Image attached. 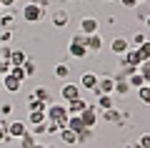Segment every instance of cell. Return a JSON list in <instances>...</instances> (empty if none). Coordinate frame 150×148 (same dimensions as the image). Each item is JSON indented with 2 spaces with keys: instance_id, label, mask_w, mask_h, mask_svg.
I'll return each instance as SVG.
<instances>
[{
  "instance_id": "cell-1",
  "label": "cell",
  "mask_w": 150,
  "mask_h": 148,
  "mask_svg": "<svg viewBox=\"0 0 150 148\" xmlns=\"http://www.w3.org/2000/svg\"><path fill=\"white\" fill-rule=\"evenodd\" d=\"M18 15L23 18V23H28V25H35V23H40L45 15H48V8H43L38 0H33V3H25V5H23V10L18 13Z\"/></svg>"
},
{
  "instance_id": "cell-2",
  "label": "cell",
  "mask_w": 150,
  "mask_h": 148,
  "mask_svg": "<svg viewBox=\"0 0 150 148\" xmlns=\"http://www.w3.org/2000/svg\"><path fill=\"white\" fill-rule=\"evenodd\" d=\"M45 118L53 123H58L60 128H68V108H65V103H50L48 108H45Z\"/></svg>"
},
{
  "instance_id": "cell-3",
  "label": "cell",
  "mask_w": 150,
  "mask_h": 148,
  "mask_svg": "<svg viewBox=\"0 0 150 148\" xmlns=\"http://www.w3.org/2000/svg\"><path fill=\"white\" fill-rule=\"evenodd\" d=\"M50 23H53L55 30H63V28L70 25V13L65 10V8H55V10L50 13Z\"/></svg>"
},
{
  "instance_id": "cell-4",
  "label": "cell",
  "mask_w": 150,
  "mask_h": 148,
  "mask_svg": "<svg viewBox=\"0 0 150 148\" xmlns=\"http://www.w3.org/2000/svg\"><path fill=\"white\" fill-rule=\"evenodd\" d=\"M118 60H120V68H133V70H138L140 63H143V58L138 55V50H135V48H130L128 53H123Z\"/></svg>"
},
{
  "instance_id": "cell-5",
  "label": "cell",
  "mask_w": 150,
  "mask_h": 148,
  "mask_svg": "<svg viewBox=\"0 0 150 148\" xmlns=\"http://www.w3.org/2000/svg\"><path fill=\"white\" fill-rule=\"evenodd\" d=\"M78 30L83 33V35H93V33H100V20L93 15H85L80 18V25H78Z\"/></svg>"
},
{
  "instance_id": "cell-6",
  "label": "cell",
  "mask_w": 150,
  "mask_h": 148,
  "mask_svg": "<svg viewBox=\"0 0 150 148\" xmlns=\"http://www.w3.org/2000/svg\"><path fill=\"white\" fill-rule=\"evenodd\" d=\"M83 90L78 83H63V88H60V98H63V103H70L75 101V98H80Z\"/></svg>"
},
{
  "instance_id": "cell-7",
  "label": "cell",
  "mask_w": 150,
  "mask_h": 148,
  "mask_svg": "<svg viewBox=\"0 0 150 148\" xmlns=\"http://www.w3.org/2000/svg\"><path fill=\"white\" fill-rule=\"evenodd\" d=\"M25 133H28V123H23V121H8V138H10V141H20Z\"/></svg>"
},
{
  "instance_id": "cell-8",
  "label": "cell",
  "mask_w": 150,
  "mask_h": 148,
  "mask_svg": "<svg viewBox=\"0 0 150 148\" xmlns=\"http://www.w3.org/2000/svg\"><path fill=\"white\" fill-rule=\"evenodd\" d=\"M112 90H115V80H112V75H103V78L98 80V85H95L93 93H95V95H112Z\"/></svg>"
},
{
  "instance_id": "cell-9",
  "label": "cell",
  "mask_w": 150,
  "mask_h": 148,
  "mask_svg": "<svg viewBox=\"0 0 150 148\" xmlns=\"http://www.w3.org/2000/svg\"><path fill=\"white\" fill-rule=\"evenodd\" d=\"M128 50H130V40H128V38L118 35V38H112V40H110V53L112 55H118V58H120V55L128 53Z\"/></svg>"
},
{
  "instance_id": "cell-10",
  "label": "cell",
  "mask_w": 150,
  "mask_h": 148,
  "mask_svg": "<svg viewBox=\"0 0 150 148\" xmlns=\"http://www.w3.org/2000/svg\"><path fill=\"white\" fill-rule=\"evenodd\" d=\"M98 80H100V75L98 73H93V70H85V73L80 75V90H95V85H98Z\"/></svg>"
},
{
  "instance_id": "cell-11",
  "label": "cell",
  "mask_w": 150,
  "mask_h": 148,
  "mask_svg": "<svg viewBox=\"0 0 150 148\" xmlns=\"http://www.w3.org/2000/svg\"><path fill=\"white\" fill-rule=\"evenodd\" d=\"M103 43H105V38H103L100 33L85 35V48H88V53H100V50H103Z\"/></svg>"
},
{
  "instance_id": "cell-12",
  "label": "cell",
  "mask_w": 150,
  "mask_h": 148,
  "mask_svg": "<svg viewBox=\"0 0 150 148\" xmlns=\"http://www.w3.org/2000/svg\"><path fill=\"white\" fill-rule=\"evenodd\" d=\"M68 55L70 58H75V60H83V58H88V48H85V43H73L70 40L68 43Z\"/></svg>"
},
{
  "instance_id": "cell-13",
  "label": "cell",
  "mask_w": 150,
  "mask_h": 148,
  "mask_svg": "<svg viewBox=\"0 0 150 148\" xmlns=\"http://www.w3.org/2000/svg\"><path fill=\"white\" fill-rule=\"evenodd\" d=\"M80 121H83V126H85V128H95V123H98V108L93 106V103L80 113Z\"/></svg>"
},
{
  "instance_id": "cell-14",
  "label": "cell",
  "mask_w": 150,
  "mask_h": 148,
  "mask_svg": "<svg viewBox=\"0 0 150 148\" xmlns=\"http://www.w3.org/2000/svg\"><path fill=\"white\" fill-rule=\"evenodd\" d=\"M18 13L15 10H0V30H13V25H15L18 20Z\"/></svg>"
},
{
  "instance_id": "cell-15",
  "label": "cell",
  "mask_w": 150,
  "mask_h": 148,
  "mask_svg": "<svg viewBox=\"0 0 150 148\" xmlns=\"http://www.w3.org/2000/svg\"><path fill=\"white\" fill-rule=\"evenodd\" d=\"M90 106V103L85 101V98H75V101H70V103H65V108H68V116H80L83 111H85V108Z\"/></svg>"
},
{
  "instance_id": "cell-16",
  "label": "cell",
  "mask_w": 150,
  "mask_h": 148,
  "mask_svg": "<svg viewBox=\"0 0 150 148\" xmlns=\"http://www.w3.org/2000/svg\"><path fill=\"white\" fill-rule=\"evenodd\" d=\"M98 116H103V121H105V123H115V126H123V113H120L118 108L103 111V113H98Z\"/></svg>"
},
{
  "instance_id": "cell-17",
  "label": "cell",
  "mask_w": 150,
  "mask_h": 148,
  "mask_svg": "<svg viewBox=\"0 0 150 148\" xmlns=\"http://www.w3.org/2000/svg\"><path fill=\"white\" fill-rule=\"evenodd\" d=\"M3 88L8 90V93H20V88H23V83L18 78H13L10 73L8 75H3Z\"/></svg>"
},
{
  "instance_id": "cell-18",
  "label": "cell",
  "mask_w": 150,
  "mask_h": 148,
  "mask_svg": "<svg viewBox=\"0 0 150 148\" xmlns=\"http://www.w3.org/2000/svg\"><path fill=\"white\" fill-rule=\"evenodd\" d=\"M28 58H30V55H28L23 48H13V50H10V58H8V63H10V65H23Z\"/></svg>"
},
{
  "instance_id": "cell-19",
  "label": "cell",
  "mask_w": 150,
  "mask_h": 148,
  "mask_svg": "<svg viewBox=\"0 0 150 148\" xmlns=\"http://www.w3.org/2000/svg\"><path fill=\"white\" fill-rule=\"evenodd\" d=\"M30 95H33V98H38V101H43L45 106H50V103H53V95H50V90L45 88V85H38Z\"/></svg>"
},
{
  "instance_id": "cell-20",
  "label": "cell",
  "mask_w": 150,
  "mask_h": 148,
  "mask_svg": "<svg viewBox=\"0 0 150 148\" xmlns=\"http://www.w3.org/2000/svg\"><path fill=\"white\" fill-rule=\"evenodd\" d=\"M95 108H98V113L115 108V103H112V95H98V103H95Z\"/></svg>"
},
{
  "instance_id": "cell-21",
  "label": "cell",
  "mask_w": 150,
  "mask_h": 148,
  "mask_svg": "<svg viewBox=\"0 0 150 148\" xmlns=\"http://www.w3.org/2000/svg\"><path fill=\"white\" fill-rule=\"evenodd\" d=\"M60 138H63V143L65 146H75L78 143V133H73L70 128H60V133H58Z\"/></svg>"
},
{
  "instance_id": "cell-22",
  "label": "cell",
  "mask_w": 150,
  "mask_h": 148,
  "mask_svg": "<svg viewBox=\"0 0 150 148\" xmlns=\"http://www.w3.org/2000/svg\"><path fill=\"white\" fill-rule=\"evenodd\" d=\"M53 73H55V78H58V80H68L70 78V65L68 63H58L53 68Z\"/></svg>"
},
{
  "instance_id": "cell-23",
  "label": "cell",
  "mask_w": 150,
  "mask_h": 148,
  "mask_svg": "<svg viewBox=\"0 0 150 148\" xmlns=\"http://www.w3.org/2000/svg\"><path fill=\"white\" fill-rule=\"evenodd\" d=\"M45 111H30L28 113V126H38V123H45Z\"/></svg>"
},
{
  "instance_id": "cell-24",
  "label": "cell",
  "mask_w": 150,
  "mask_h": 148,
  "mask_svg": "<svg viewBox=\"0 0 150 148\" xmlns=\"http://www.w3.org/2000/svg\"><path fill=\"white\" fill-rule=\"evenodd\" d=\"M128 83H130V88H135V90H138V88H143V85H148V83H145V80H143V75L138 73V70L128 75Z\"/></svg>"
},
{
  "instance_id": "cell-25",
  "label": "cell",
  "mask_w": 150,
  "mask_h": 148,
  "mask_svg": "<svg viewBox=\"0 0 150 148\" xmlns=\"http://www.w3.org/2000/svg\"><path fill=\"white\" fill-rule=\"evenodd\" d=\"M68 128H70V131H73V133H80V131H83V128H85V126H83L80 116H70V118H68Z\"/></svg>"
},
{
  "instance_id": "cell-26",
  "label": "cell",
  "mask_w": 150,
  "mask_h": 148,
  "mask_svg": "<svg viewBox=\"0 0 150 148\" xmlns=\"http://www.w3.org/2000/svg\"><path fill=\"white\" fill-rule=\"evenodd\" d=\"M45 108H48V106H45L43 101H38V98L28 95V113H30V111H45Z\"/></svg>"
},
{
  "instance_id": "cell-27",
  "label": "cell",
  "mask_w": 150,
  "mask_h": 148,
  "mask_svg": "<svg viewBox=\"0 0 150 148\" xmlns=\"http://www.w3.org/2000/svg\"><path fill=\"white\" fill-rule=\"evenodd\" d=\"M130 90H133V88H130L128 80H115V90H112V93H118V95H128Z\"/></svg>"
},
{
  "instance_id": "cell-28",
  "label": "cell",
  "mask_w": 150,
  "mask_h": 148,
  "mask_svg": "<svg viewBox=\"0 0 150 148\" xmlns=\"http://www.w3.org/2000/svg\"><path fill=\"white\" fill-rule=\"evenodd\" d=\"M138 98L143 106H150V85H143V88H138Z\"/></svg>"
},
{
  "instance_id": "cell-29",
  "label": "cell",
  "mask_w": 150,
  "mask_h": 148,
  "mask_svg": "<svg viewBox=\"0 0 150 148\" xmlns=\"http://www.w3.org/2000/svg\"><path fill=\"white\" fill-rule=\"evenodd\" d=\"M10 75H13V78H18L20 83H25V80H28V75H25V70H23V65H13V68H10Z\"/></svg>"
},
{
  "instance_id": "cell-30",
  "label": "cell",
  "mask_w": 150,
  "mask_h": 148,
  "mask_svg": "<svg viewBox=\"0 0 150 148\" xmlns=\"http://www.w3.org/2000/svg\"><path fill=\"white\" fill-rule=\"evenodd\" d=\"M135 50H138V55L143 58V63H145V60H150V40H145L143 45H140V48H135Z\"/></svg>"
},
{
  "instance_id": "cell-31",
  "label": "cell",
  "mask_w": 150,
  "mask_h": 148,
  "mask_svg": "<svg viewBox=\"0 0 150 148\" xmlns=\"http://www.w3.org/2000/svg\"><path fill=\"white\" fill-rule=\"evenodd\" d=\"M35 143H38V138H35V136H33V133H30V131H28V133H25V136H23V138H20V146H23V148H33V146H35Z\"/></svg>"
},
{
  "instance_id": "cell-32",
  "label": "cell",
  "mask_w": 150,
  "mask_h": 148,
  "mask_svg": "<svg viewBox=\"0 0 150 148\" xmlns=\"http://www.w3.org/2000/svg\"><path fill=\"white\" fill-rule=\"evenodd\" d=\"M145 40H148V35H145V33H135V35L130 38V48H140Z\"/></svg>"
},
{
  "instance_id": "cell-33",
  "label": "cell",
  "mask_w": 150,
  "mask_h": 148,
  "mask_svg": "<svg viewBox=\"0 0 150 148\" xmlns=\"http://www.w3.org/2000/svg\"><path fill=\"white\" fill-rule=\"evenodd\" d=\"M23 70H25V75H28V78H30V75H35V70H38L35 60H33V58H28L25 63H23Z\"/></svg>"
},
{
  "instance_id": "cell-34",
  "label": "cell",
  "mask_w": 150,
  "mask_h": 148,
  "mask_svg": "<svg viewBox=\"0 0 150 148\" xmlns=\"http://www.w3.org/2000/svg\"><path fill=\"white\" fill-rule=\"evenodd\" d=\"M138 73L143 75V80H145V83H150V60H145V63H140Z\"/></svg>"
},
{
  "instance_id": "cell-35",
  "label": "cell",
  "mask_w": 150,
  "mask_h": 148,
  "mask_svg": "<svg viewBox=\"0 0 150 148\" xmlns=\"http://www.w3.org/2000/svg\"><path fill=\"white\" fill-rule=\"evenodd\" d=\"M60 133V126L53 121H45V136H58Z\"/></svg>"
},
{
  "instance_id": "cell-36",
  "label": "cell",
  "mask_w": 150,
  "mask_h": 148,
  "mask_svg": "<svg viewBox=\"0 0 150 148\" xmlns=\"http://www.w3.org/2000/svg\"><path fill=\"white\" fill-rule=\"evenodd\" d=\"M88 141H93V128H83L78 133V143H88Z\"/></svg>"
},
{
  "instance_id": "cell-37",
  "label": "cell",
  "mask_w": 150,
  "mask_h": 148,
  "mask_svg": "<svg viewBox=\"0 0 150 148\" xmlns=\"http://www.w3.org/2000/svg\"><path fill=\"white\" fill-rule=\"evenodd\" d=\"M135 143H138L140 148H150V133H143V136H140Z\"/></svg>"
},
{
  "instance_id": "cell-38",
  "label": "cell",
  "mask_w": 150,
  "mask_h": 148,
  "mask_svg": "<svg viewBox=\"0 0 150 148\" xmlns=\"http://www.w3.org/2000/svg\"><path fill=\"white\" fill-rule=\"evenodd\" d=\"M5 138H8V121L3 118L0 121V143H5Z\"/></svg>"
},
{
  "instance_id": "cell-39",
  "label": "cell",
  "mask_w": 150,
  "mask_h": 148,
  "mask_svg": "<svg viewBox=\"0 0 150 148\" xmlns=\"http://www.w3.org/2000/svg\"><path fill=\"white\" fill-rule=\"evenodd\" d=\"M10 40H13V30H0V43L3 45H8Z\"/></svg>"
},
{
  "instance_id": "cell-40",
  "label": "cell",
  "mask_w": 150,
  "mask_h": 148,
  "mask_svg": "<svg viewBox=\"0 0 150 148\" xmlns=\"http://www.w3.org/2000/svg\"><path fill=\"white\" fill-rule=\"evenodd\" d=\"M13 113V103H3V106H0V116L3 118H8Z\"/></svg>"
},
{
  "instance_id": "cell-41",
  "label": "cell",
  "mask_w": 150,
  "mask_h": 148,
  "mask_svg": "<svg viewBox=\"0 0 150 148\" xmlns=\"http://www.w3.org/2000/svg\"><path fill=\"white\" fill-rule=\"evenodd\" d=\"M30 133H33L35 138H38V136H45V123H38V126H33Z\"/></svg>"
},
{
  "instance_id": "cell-42",
  "label": "cell",
  "mask_w": 150,
  "mask_h": 148,
  "mask_svg": "<svg viewBox=\"0 0 150 148\" xmlns=\"http://www.w3.org/2000/svg\"><path fill=\"white\" fill-rule=\"evenodd\" d=\"M118 3L123 8H128V10H135V8H138V0H118Z\"/></svg>"
},
{
  "instance_id": "cell-43",
  "label": "cell",
  "mask_w": 150,
  "mask_h": 148,
  "mask_svg": "<svg viewBox=\"0 0 150 148\" xmlns=\"http://www.w3.org/2000/svg\"><path fill=\"white\" fill-rule=\"evenodd\" d=\"M10 68H13V65L8 63V60H0V78H3V75H8V73H10Z\"/></svg>"
},
{
  "instance_id": "cell-44",
  "label": "cell",
  "mask_w": 150,
  "mask_h": 148,
  "mask_svg": "<svg viewBox=\"0 0 150 148\" xmlns=\"http://www.w3.org/2000/svg\"><path fill=\"white\" fill-rule=\"evenodd\" d=\"M10 50H13L10 45H3V48H0V60H8V58H10Z\"/></svg>"
},
{
  "instance_id": "cell-45",
  "label": "cell",
  "mask_w": 150,
  "mask_h": 148,
  "mask_svg": "<svg viewBox=\"0 0 150 148\" xmlns=\"http://www.w3.org/2000/svg\"><path fill=\"white\" fill-rule=\"evenodd\" d=\"M15 3H18V0H0L3 10H13V8H15Z\"/></svg>"
},
{
  "instance_id": "cell-46",
  "label": "cell",
  "mask_w": 150,
  "mask_h": 148,
  "mask_svg": "<svg viewBox=\"0 0 150 148\" xmlns=\"http://www.w3.org/2000/svg\"><path fill=\"white\" fill-rule=\"evenodd\" d=\"M105 23H108V25H118V18H115V15H108Z\"/></svg>"
},
{
  "instance_id": "cell-47",
  "label": "cell",
  "mask_w": 150,
  "mask_h": 148,
  "mask_svg": "<svg viewBox=\"0 0 150 148\" xmlns=\"http://www.w3.org/2000/svg\"><path fill=\"white\" fill-rule=\"evenodd\" d=\"M143 23H145V28H148V30H150V13H148V15H145V20H143Z\"/></svg>"
},
{
  "instance_id": "cell-48",
  "label": "cell",
  "mask_w": 150,
  "mask_h": 148,
  "mask_svg": "<svg viewBox=\"0 0 150 148\" xmlns=\"http://www.w3.org/2000/svg\"><path fill=\"white\" fill-rule=\"evenodd\" d=\"M33 148H48V146H43V143H35V146H33Z\"/></svg>"
},
{
  "instance_id": "cell-49",
  "label": "cell",
  "mask_w": 150,
  "mask_h": 148,
  "mask_svg": "<svg viewBox=\"0 0 150 148\" xmlns=\"http://www.w3.org/2000/svg\"><path fill=\"white\" fill-rule=\"evenodd\" d=\"M128 148H140V146H138V143H130V146H128Z\"/></svg>"
},
{
  "instance_id": "cell-50",
  "label": "cell",
  "mask_w": 150,
  "mask_h": 148,
  "mask_svg": "<svg viewBox=\"0 0 150 148\" xmlns=\"http://www.w3.org/2000/svg\"><path fill=\"white\" fill-rule=\"evenodd\" d=\"M100 3H118V0H100Z\"/></svg>"
},
{
  "instance_id": "cell-51",
  "label": "cell",
  "mask_w": 150,
  "mask_h": 148,
  "mask_svg": "<svg viewBox=\"0 0 150 148\" xmlns=\"http://www.w3.org/2000/svg\"><path fill=\"white\" fill-rule=\"evenodd\" d=\"M140 3H150V0H138V5H140Z\"/></svg>"
},
{
  "instance_id": "cell-52",
  "label": "cell",
  "mask_w": 150,
  "mask_h": 148,
  "mask_svg": "<svg viewBox=\"0 0 150 148\" xmlns=\"http://www.w3.org/2000/svg\"><path fill=\"white\" fill-rule=\"evenodd\" d=\"M0 88H3V78H0Z\"/></svg>"
},
{
  "instance_id": "cell-53",
  "label": "cell",
  "mask_w": 150,
  "mask_h": 148,
  "mask_svg": "<svg viewBox=\"0 0 150 148\" xmlns=\"http://www.w3.org/2000/svg\"><path fill=\"white\" fill-rule=\"evenodd\" d=\"M0 48H3V43H0Z\"/></svg>"
},
{
  "instance_id": "cell-54",
  "label": "cell",
  "mask_w": 150,
  "mask_h": 148,
  "mask_svg": "<svg viewBox=\"0 0 150 148\" xmlns=\"http://www.w3.org/2000/svg\"><path fill=\"white\" fill-rule=\"evenodd\" d=\"M48 148H53V146H48Z\"/></svg>"
},
{
  "instance_id": "cell-55",
  "label": "cell",
  "mask_w": 150,
  "mask_h": 148,
  "mask_svg": "<svg viewBox=\"0 0 150 148\" xmlns=\"http://www.w3.org/2000/svg\"><path fill=\"white\" fill-rule=\"evenodd\" d=\"M70 3H73V0H70Z\"/></svg>"
},
{
  "instance_id": "cell-56",
  "label": "cell",
  "mask_w": 150,
  "mask_h": 148,
  "mask_svg": "<svg viewBox=\"0 0 150 148\" xmlns=\"http://www.w3.org/2000/svg\"><path fill=\"white\" fill-rule=\"evenodd\" d=\"M148 85H150V83H148Z\"/></svg>"
}]
</instances>
